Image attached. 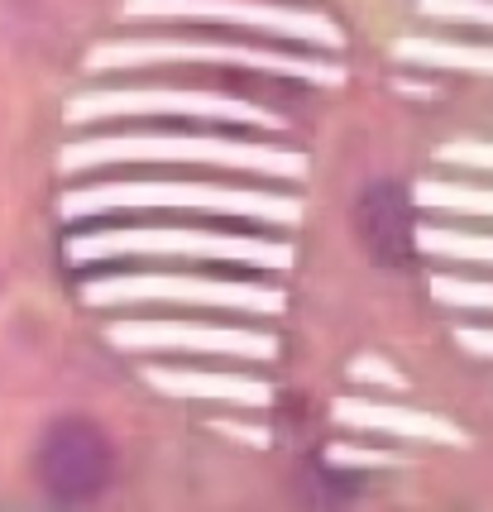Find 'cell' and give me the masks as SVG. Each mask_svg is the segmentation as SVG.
Instances as JSON below:
<instances>
[{
  "label": "cell",
  "mask_w": 493,
  "mask_h": 512,
  "mask_svg": "<svg viewBox=\"0 0 493 512\" xmlns=\"http://www.w3.org/2000/svg\"><path fill=\"white\" fill-rule=\"evenodd\" d=\"M422 10L431 20L484 24V29H493V0H422Z\"/></svg>",
  "instance_id": "cell-17"
},
{
  "label": "cell",
  "mask_w": 493,
  "mask_h": 512,
  "mask_svg": "<svg viewBox=\"0 0 493 512\" xmlns=\"http://www.w3.org/2000/svg\"><path fill=\"white\" fill-rule=\"evenodd\" d=\"M336 417L355 431H383V436H407V441H460V431L446 417L383 407V402H336Z\"/></svg>",
  "instance_id": "cell-12"
},
{
  "label": "cell",
  "mask_w": 493,
  "mask_h": 512,
  "mask_svg": "<svg viewBox=\"0 0 493 512\" xmlns=\"http://www.w3.org/2000/svg\"><path fill=\"white\" fill-rule=\"evenodd\" d=\"M115 211H187V216H221V221H259V225H297L302 201L273 187H235V182H87L58 201L63 221H91Z\"/></svg>",
  "instance_id": "cell-2"
},
{
  "label": "cell",
  "mask_w": 493,
  "mask_h": 512,
  "mask_svg": "<svg viewBox=\"0 0 493 512\" xmlns=\"http://www.w3.org/2000/svg\"><path fill=\"white\" fill-rule=\"evenodd\" d=\"M398 58L417 67H450V72H479L493 77V48L489 44H446V39H407L398 44Z\"/></svg>",
  "instance_id": "cell-13"
},
{
  "label": "cell",
  "mask_w": 493,
  "mask_h": 512,
  "mask_svg": "<svg viewBox=\"0 0 493 512\" xmlns=\"http://www.w3.org/2000/svg\"><path fill=\"white\" fill-rule=\"evenodd\" d=\"M72 264H106V259H211V264L245 268H288L292 249L269 235H240L216 225H101L77 230L68 240Z\"/></svg>",
  "instance_id": "cell-3"
},
{
  "label": "cell",
  "mask_w": 493,
  "mask_h": 512,
  "mask_svg": "<svg viewBox=\"0 0 493 512\" xmlns=\"http://www.w3.org/2000/svg\"><path fill=\"white\" fill-rule=\"evenodd\" d=\"M39 484L48 498L58 503H91L96 493L111 484L115 450L106 441V431L87 417H63L44 431L39 441Z\"/></svg>",
  "instance_id": "cell-8"
},
{
  "label": "cell",
  "mask_w": 493,
  "mask_h": 512,
  "mask_svg": "<svg viewBox=\"0 0 493 512\" xmlns=\"http://www.w3.org/2000/svg\"><path fill=\"white\" fill-rule=\"evenodd\" d=\"M72 125H106V120H192V125H278V115H264L240 96L221 91H87L68 101Z\"/></svg>",
  "instance_id": "cell-7"
},
{
  "label": "cell",
  "mask_w": 493,
  "mask_h": 512,
  "mask_svg": "<svg viewBox=\"0 0 493 512\" xmlns=\"http://www.w3.org/2000/svg\"><path fill=\"white\" fill-rule=\"evenodd\" d=\"M417 201L426 211H441V216L493 221V182H426Z\"/></svg>",
  "instance_id": "cell-15"
},
{
  "label": "cell",
  "mask_w": 493,
  "mask_h": 512,
  "mask_svg": "<svg viewBox=\"0 0 493 512\" xmlns=\"http://www.w3.org/2000/svg\"><path fill=\"white\" fill-rule=\"evenodd\" d=\"M431 297L446 302V307H460V312H493L489 278H450V273H436L431 278Z\"/></svg>",
  "instance_id": "cell-16"
},
{
  "label": "cell",
  "mask_w": 493,
  "mask_h": 512,
  "mask_svg": "<svg viewBox=\"0 0 493 512\" xmlns=\"http://www.w3.org/2000/svg\"><path fill=\"white\" fill-rule=\"evenodd\" d=\"M417 245L436 259L493 268V230H465V225H426L417 230Z\"/></svg>",
  "instance_id": "cell-14"
},
{
  "label": "cell",
  "mask_w": 493,
  "mask_h": 512,
  "mask_svg": "<svg viewBox=\"0 0 493 512\" xmlns=\"http://www.w3.org/2000/svg\"><path fill=\"white\" fill-rule=\"evenodd\" d=\"M144 379L154 383L158 393H173V398H211V402H240V407H264L273 398L269 383L249 379V374H202V369L163 364V369H144Z\"/></svg>",
  "instance_id": "cell-11"
},
{
  "label": "cell",
  "mask_w": 493,
  "mask_h": 512,
  "mask_svg": "<svg viewBox=\"0 0 493 512\" xmlns=\"http://www.w3.org/2000/svg\"><path fill=\"white\" fill-rule=\"evenodd\" d=\"M149 63H211V67H249L264 77H297V82H326L336 87L340 63L326 58H302V53H283V48H254V44H221V39H163V34H139V39H115V44L96 48L87 58L91 72L106 67H149Z\"/></svg>",
  "instance_id": "cell-4"
},
{
  "label": "cell",
  "mask_w": 493,
  "mask_h": 512,
  "mask_svg": "<svg viewBox=\"0 0 493 512\" xmlns=\"http://www.w3.org/2000/svg\"><path fill=\"white\" fill-rule=\"evenodd\" d=\"M125 355H216V359H273L278 340L245 326H211V321H120L106 331Z\"/></svg>",
  "instance_id": "cell-9"
},
{
  "label": "cell",
  "mask_w": 493,
  "mask_h": 512,
  "mask_svg": "<svg viewBox=\"0 0 493 512\" xmlns=\"http://www.w3.org/2000/svg\"><path fill=\"white\" fill-rule=\"evenodd\" d=\"M441 158L446 163H455V168H465V173H493V144H450V149H441Z\"/></svg>",
  "instance_id": "cell-18"
},
{
  "label": "cell",
  "mask_w": 493,
  "mask_h": 512,
  "mask_svg": "<svg viewBox=\"0 0 493 512\" xmlns=\"http://www.w3.org/2000/svg\"><path fill=\"white\" fill-rule=\"evenodd\" d=\"M87 307H216V312H283V288L230 283V278H187V273H111L82 283Z\"/></svg>",
  "instance_id": "cell-5"
},
{
  "label": "cell",
  "mask_w": 493,
  "mask_h": 512,
  "mask_svg": "<svg viewBox=\"0 0 493 512\" xmlns=\"http://www.w3.org/2000/svg\"><path fill=\"white\" fill-rule=\"evenodd\" d=\"M412 206L417 197L407 192L403 182H369L355 201V230L364 249L379 259V264H407L417 254V221H412Z\"/></svg>",
  "instance_id": "cell-10"
},
{
  "label": "cell",
  "mask_w": 493,
  "mask_h": 512,
  "mask_svg": "<svg viewBox=\"0 0 493 512\" xmlns=\"http://www.w3.org/2000/svg\"><path fill=\"white\" fill-rule=\"evenodd\" d=\"M130 20H187V24H225V29H245L264 39H292V44L312 48H340L336 20H326L321 10L302 5H278V0H125Z\"/></svg>",
  "instance_id": "cell-6"
},
{
  "label": "cell",
  "mask_w": 493,
  "mask_h": 512,
  "mask_svg": "<svg viewBox=\"0 0 493 512\" xmlns=\"http://www.w3.org/2000/svg\"><path fill=\"white\" fill-rule=\"evenodd\" d=\"M216 168V173H254V178H307V158L283 144L225 139L197 130H130V134H91L63 149V173L91 168Z\"/></svg>",
  "instance_id": "cell-1"
},
{
  "label": "cell",
  "mask_w": 493,
  "mask_h": 512,
  "mask_svg": "<svg viewBox=\"0 0 493 512\" xmlns=\"http://www.w3.org/2000/svg\"><path fill=\"white\" fill-rule=\"evenodd\" d=\"M455 340H460L470 355L493 359V331H484V326H465V331H455Z\"/></svg>",
  "instance_id": "cell-19"
}]
</instances>
